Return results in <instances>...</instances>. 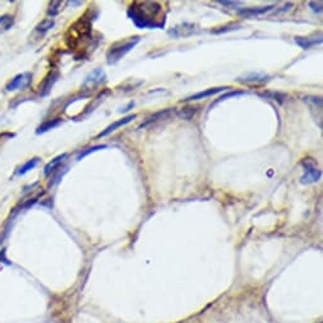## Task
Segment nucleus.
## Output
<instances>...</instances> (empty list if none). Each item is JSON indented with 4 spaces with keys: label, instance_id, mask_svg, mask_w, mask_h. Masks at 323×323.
<instances>
[{
    "label": "nucleus",
    "instance_id": "1",
    "mask_svg": "<svg viewBox=\"0 0 323 323\" xmlns=\"http://www.w3.org/2000/svg\"><path fill=\"white\" fill-rule=\"evenodd\" d=\"M128 17L137 28H163L166 18L163 5L157 2H134L127 12Z\"/></svg>",
    "mask_w": 323,
    "mask_h": 323
},
{
    "label": "nucleus",
    "instance_id": "2",
    "mask_svg": "<svg viewBox=\"0 0 323 323\" xmlns=\"http://www.w3.org/2000/svg\"><path fill=\"white\" fill-rule=\"evenodd\" d=\"M140 41V36H134V37L124 38V40L113 43V45L109 47L108 51H106V62H108V65H114L121 61L131 49H133L136 47Z\"/></svg>",
    "mask_w": 323,
    "mask_h": 323
},
{
    "label": "nucleus",
    "instance_id": "3",
    "mask_svg": "<svg viewBox=\"0 0 323 323\" xmlns=\"http://www.w3.org/2000/svg\"><path fill=\"white\" fill-rule=\"evenodd\" d=\"M302 165L304 166V175L301 178L302 184H314L321 179L322 173L319 169H317V164L313 158H304L302 161Z\"/></svg>",
    "mask_w": 323,
    "mask_h": 323
},
{
    "label": "nucleus",
    "instance_id": "4",
    "mask_svg": "<svg viewBox=\"0 0 323 323\" xmlns=\"http://www.w3.org/2000/svg\"><path fill=\"white\" fill-rule=\"evenodd\" d=\"M32 82V74L31 72H23V74L17 75L14 79L10 80L8 83L7 88L5 89L8 92H14V90H24L25 88H28Z\"/></svg>",
    "mask_w": 323,
    "mask_h": 323
},
{
    "label": "nucleus",
    "instance_id": "5",
    "mask_svg": "<svg viewBox=\"0 0 323 323\" xmlns=\"http://www.w3.org/2000/svg\"><path fill=\"white\" fill-rule=\"evenodd\" d=\"M136 114H129V116H127V117H123V118L122 119H118V121H116V122H113V123L111 124V126H108L106 127L105 129H104L103 132H100V133L98 134V139H100V137H105V136H108V134H111L112 132H114V131H117V129L119 128V127H122V126H126V124H128L129 122H132L133 121L134 118H136Z\"/></svg>",
    "mask_w": 323,
    "mask_h": 323
},
{
    "label": "nucleus",
    "instance_id": "6",
    "mask_svg": "<svg viewBox=\"0 0 323 323\" xmlns=\"http://www.w3.org/2000/svg\"><path fill=\"white\" fill-rule=\"evenodd\" d=\"M59 76L60 74L57 71H51L48 75H47L45 79H43V82L40 84V88H38V89H40L41 95L42 96L48 95L49 92H51L52 87H53L55 83H56L57 79H59Z\"/></svg>",
    "mask_w": 323,
    "mask_h": 323
},
{
    "label": "nucleus",
    "instance_id": "7",
    "mask_svg": "<svg viewBox=\"0 0 323 323\" xmlns=\"http://www.w3.org/2000/svg\"><path fill=\"white\" fill-rule=\"evenodd\" d=\"M230 89L228 87H221V88H210V89H207V90H203V92H199L197 94H194V95L192 96H187V98H185L183 101H193V100H200V99H204V98H209V96L212 95H216V94L223 92V90H227Z\"/></svg>",
    "mask_w": 323,
    "mask_h": 323
},
{
    "label": "nucleus",
    "instance_id": "8",
    "mask_svg": "<svg viewBox=\"0 0 323 323\" xmlns=\"http://www.w3.org/2000/svg\"><path fill=\"white\" fill-rule=\"evenodd\" d=\"M275 8L274 5H269V7H256V8H244L237 12V14L241 17H256V15L265 14V13L270 12V10Z\"/></svg>",
    "mask_w": 323,
    "mask_h": 323
},
{
    "label": "nucleus",
    "instance_id": "9",
    "mask_svg": "<svg viewBox=\"0 0 323 323\" xmlns=\"http://www.w3.org/2000/svg\"><path fill=\"white\" fill-rule=\"evenodd\" d=\"M269 80V76L264 74H249L245 77H239L238 82L244 84H264Z\"/></svg>",
    "mask_w": 323,
    "mask_h": 323
},
{
    "label": "nucleus",
    "instance_id": "10",
    "mask_svg": "<svg viewBox=\"0 0 323 323\" xmlns=\"http://www.w3.org/2000/svg\"><path fill=\"white\" fill-rule=\"evenodd\" d=\"M295 43L298 45L301 48L303 49H309L311 47L319 45L322 43V36H319L318 38H311V37H295L294 38Z\"/></svg>",
    "mask_w": 323,
    "mask_h": 323
},
{
    "label": "nucleus",
    "instance_id": "11",
    "mask_svg": "<svg viewBox=\"0 0 323 323\" xmlns=\"http://www.w3.org/2000/svg\"><path fill=\"white\" fill-rule=\"evenodd\" d=\"M66 158H67V153H62V155L57 156V157H55L53 160L49 161V163L45 166V171H43L45 175L48 176L49 174H53L55 171H56V169H59L60 165H61Z\"/></svg>",
    "mask_w": 323,
    "mask_h": 323
},
{
    "label": "nucleus",
    "instance_id": "12",
    "mask_svg": "<svg viewBox=\"0 0 323 323\" xmlns=\"http://www.w3.org/2000/svg\"><path fill=\"white\" fill-rule=\"evenodd\" d=\"M104 80H105V74H104L103 70L95 69L87 76V80H85L84 83V87H87L88 84L98 85L100 84V83H103Z\"/></svg>",
    "mask_w": 323,
    "mask_h": 323
},
{
    "label": "nucleus",
    "instance_id": "13",
    "mask_svg": "<svg viewBox=\"0 0 323 323\" xmlns=\"http://www.w3.org/2000/svg\"><path fill=\"white\" fill-rule=\"evenodd\" d=\"M61 122H62V119H60V118L49 119V121L45 122V123H42L40 127H38L37 131H36V133H37V134L45 133V132L49 131V129L55 128V127H57V126H60V124H61Z\"/></svg>",
    "mask_w": 323,
    "mask_h": 323
},
{
    "label": "nucleus",
    "instance_id": "14",
    "mask_svg": "<svg viewBox=\"0 0 323 323\" xmlns=\"http://www.w3.org/2000/svg\"><path fill=\"white\" fill-rule=\"evenodd\" d=\"M38 163H40V158L38 157H35V158H31L30 161H27V163L24 164V165L23 166H20L19 169H18L17 170V175H24V174H27V173H30L31 170H33V169L36 168V166L38 165Z\"/></svg>",
    "mask_w": 323,
    "mask_h": 323
},
{
    "label": "nucleus",
    "instance_id": "15",
    "mask_svg": "<svg viewBox=\"0 0 323 323\" xmlns=\"http://www.w3.org/2000/svg\"><path fill=\"white\" fill-rule=\"evenodd\" d=\"M169 113H170V111H169V109H166V111H161V112H157V113L152 114V116L148 117V118L146 119V121L143 122L142 124H141L140 128H143V127H147L148 124L153 123V122H157L158 119H164L166 116H168Z\"/></svg>",
    "mask_w": 323,
    "mask_h": 323
},
{
    "label": "nucleus",
    "instance_id": "16",
    "mask_svg": "<svg viewBox=\"0 0 323 323\" xmlns=\"http://www.w3.org/2000/svg\"><path fill=\"white\" fill-rule=\"evenodd\" d=\"M14 24V18L12 15H2L0 17V35L9 31Z\"/></svg>",
    "mask_w": 323,
    "mask_h": 323
},
{
    "label": "nucleus",
    "instance_id": "17",
    "mask_svg": "<svg viewBox=\"0 0 323 323\" xmlns=\"http://www.w3.org/2000/svg\"><path fill=\"white\" fill-rule=\"evenodd\" d=\"M241 28V24L238 23H231V24L223 25V27L216 28V30H212L213 35H221V33H226V32H232V31H236Z\"/></svg>",
    "mask_w": 323,
    "mask_h": 323
},
{
    "label": "nucleus",
    "instance_id": "18",
    "mask_svg": "<svg viewBox=\"0 0 323 323\" xmlns=\"http://www.w3.org/2000/svg\"><path fill=\"white\" fill-rule=\"evenodd\" d=\"M53 27H55V20L52 19V18H48V19H43L42 22L38 23L37 27H36V31H37V32L45 33Z\"/></svg>",
    "mask_w": 323,
    "mask_h": 323
},
{
    "label": "nucleus",
    "instance_id": "19",
    "mask_svg": "<svg viewBox=\"0 0 323 323\" xmlns=\"http://www.w3.org/2000/svg\"><path fill=\"white\" fill-rule=\"evenodd\" d=\"M106 147H108L106 145H95V146H93V147L85 148V150H83L82 152L79 153V156H77L76 160L80 161L83 157H85V156L90 155V153H93V152H96V151H99V150H104V148H106Z\"/></svg>",
    "mask_w": 323,
    "mask_h": 323
},
{
    "label": "nucleus",
    "instance_id": "20",
    "mask_svg": "<svg viewBox=\"0 0 323 323\" xmlns=\"http://www.w3.org/2000/svg\"><path fill=\"white\" fill-rule=\"evenodd\" d=\"M198 112V108L197 106H187V108H183L180 112H179V116L181 117V118L184 119H192V117L194 116L195 113Z\"/></svg>",
    "mask_w": 323,
    "mask_h": 323
},
{
    "label": "nucleus",
    "instance_id": "21",
    "mask_svg": "<svg viewBox=\"0 0 323 323\" xmlns=\"http://www.w3.org/2000/svg\"><path fill=\"white\" fill-rule=\"evenodd\" d=\"M62 3L61 2H52L49 3V8L48 10H47V13H48V15H52V17H55V15L57 14V13L60 12V9H61Z\"/></svg>",
    "mask_w": 323,
    "mask_h": 323
},
{
    "label": "nucleus",
    "instance_id": "22",
    "mask_svg": "<svg viewBox=\"0 0 323 323\" xmlns=\"http://www.w3.org/2000/svg\"><path fill=\"white\" fill-rule=\"evenodd\" d=\"M244 94H245V92H244V90H234V92H230V93L225 94V95L220 96V98H218V99H217V101H214V103H213V104H212V105H214V104L220 103V101H223V100H225V99L232 98V96H237V95H244Z\"/></svg>",
    "mask_w": 323,
    "mask_h": 323
},
{
    "label": "nucleus",
    "instance_id": "23",
    "mask_svg": "<svg viewBox=\"0 0 323 323\" xmlns=\"http://www.w3.org/2000/svg\"><path fill=\"white\" fill-rule=\"evenodd\" d=\"M261 95H264V96H270V98L274 99V100H278L279 103H283V100H284V99H285V95H283V94H279V93H270V92H267V93L261 94Z\"/></svg>",
    "mask_w": 323,
    "mask_h": 323
},
{
    "label": "nucleus",
    "instance_id": "24",
    "mask_svg": "<svg viewBox=\"0 0 323 323\" xmlns=\"http://www.w3.org/2000/svg\"><path fill=\"white\" fill-rule=\"evenodd\" d=\"M309 7H311L312 10H313V12H316V13H322V10H323L322 2H317V3L311 2V3H309Z\"/></svg>",
    "mask_w": 323,
    "mask_h": 323
},
{
    "label": "nucleus",
    "instance_id": "25",
    "mask_svg": "<svg viewBox=\"0 0 323 323\" xmlns=\"http://www.w3.org/2000/svg\"><path fill=\"white\" fill-rule=\"evenodd\" d=\"M221 4L225 5V7H237V5L241 4V2H220Z\"/></svg>",
    "mask_w": 323,
    "mask_h": 323
},
{
    "label": "nucleus",
    "instance_id": "26",
    "mask_svg": "<svg viewBox=\"0 0 323 323\" xmlns=\"http://www.w3.org/2000/svg\"><path fill=\"white\" fill-rule=\"evenodd\" d=\"M133 105H134V103H133V101H131V103H129V105L126 106V108H124V109H122L121 112H127V111H129V108H131V106H133Z\"/></svg>",
    "mask_w": 323,
    "mask_h": 323
}]
</instances>
